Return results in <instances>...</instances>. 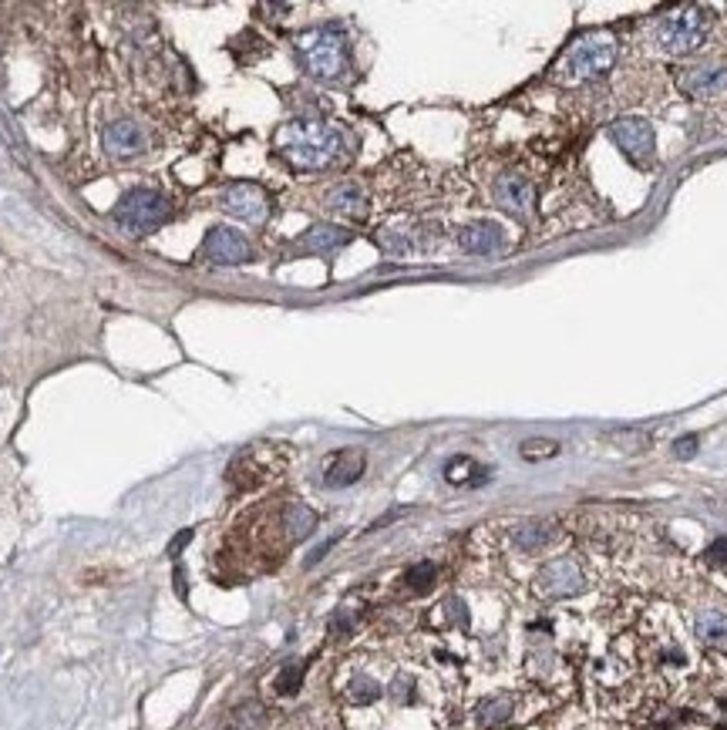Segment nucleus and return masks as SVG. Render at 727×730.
<instances>
[{
  "instance_id": "f03ea898",
  "label": "nucleus",
  "mask_w": 727,
  "mask_h": 730,
  "mask_svg": "<svg viewBox=\"0 0 727 730\" xmlns=\"http://www.w3.org/2000/svg\"><path fill=\"white\" fill-rule=\"evenodd\" d=\"M297 58L310 78L334 81L347 71V38L340 24L317 27L297 38Z\"/></svg>"
},
{
  "instance_id": "6ab92c4d",
  "label": "nucleus",
  "mask_w": 727,
  "mask_h": 730,
  "mask_svg": "<svg viewBox=\"0 0 727 730\" xmlns=\"http://www.w3.org/2000/svg\"><path fill=\"white\" fill-rule=\"evenodd\" d=\"M445 478L452 485H482L485 478H489V471H485L482 465H478V461H472V458H452L445 465Z\"/></svg>"
},
{
  "instance_id": "7ed1b4c3",
  "label": "nucleus",
  "mask_w": 727,
  "mask_h": 730,
  "mask_svg": "<svg viewBox=\"0 0 727 730\" xmlns=\"http://www.w3.org/2000/svg\"><path fill=\"white\" fill-rule=\"evenodd\" d=\"M616 61V38L610 34H586L573 41L556 64V78L563 85H583L590 78H600Z\"/></svg>"
},
{
  "instance_id": "5701e85b",
  "label": "nucleus",
  "mask_w": 727,
  "mask_h": 730,
  "mask_svg": "<svg viewBox=\"0 0 727 730\" xmlns=\"http://www.w3.org/2000/svg\"><path fill=\"white\" fill-rule=\"evenodd\" d=\"M478 714H482V724H489V727L505 724L509 714H512V700L509 697H495V700H489V704H482Z\"/></svg>"
},
{
  "instance_id": "dca6fc26",
  "label": "nucleus",
  "mask_w": 727,
  "mask_h": 730,
  "mask_svg": "<svg viewBox=\"0 0 727 730\" xmlns=\"http://www.w3.org/2000/svg\"><path fill=\"white\" fill-rule=\"evenodd\" d=\"M351 239V233L340 226H310L307 233H303V249L307 253H334Z\"/></svg>"
},
{
  "instance_id": "6e6552de",
  "label": "nucleus",
  "mask_w": 727,
  "mask_h": 730,
  "mask_svg": "<svg viewBox=\"0 0 727 730\" xmlns=\"http://www.w3.org/2000/svg\"><path fill=\"white\" fill-rule=\"evenodd\" d=\"M219 202H223L226 212H233L236 219H246V223H263L270 216V196L260 186H253V182H233V186H226Z\"/></svg>"
},
{
  "instance_id": "412c9836",
  "label": "nucleus",
  "mask_w": 727,
  "mask_h": 730,
  "mask_svg": "<svg viewBox=\"0 0 727 730\" xmlns=\"http://www.w3.org/2000/svg\"><path fill=\"white\" fill-rule=\"evenodd\" d=\"M435 576H438L435 562H418V566H411L404 572V586H408L411 593H425L431 582H435Z\"/></svg>"
},
{
  "instance_id": "a878e982",
  "label": "nucleus",
  "mask_w": 727,
  "mask_h": 730,
  "mask_svg": "<svg viewBox=\"0 0 727 730\" xmlns=\"http://www.w3.org/2000/svg\"><path fill=\"white\" fill-rule=\"evenodd\" d=\"M694 451H697V434H687V438H680L674 445L677 458H694Z\"/></svg>"
},
{
  "instance_id": "9b49d317",
  "label": "nucleus",
  "mask_w": 727,
  "mask_h": 730,
  "mask_svg": "<svg viewBox=\"0 0 727 730\" xmlns=\"http://www.w3.org/2000/svg\"><path fill=\"white\" fill-rule=\"evenodd\" d=\"M495 202L512 212V216H532V209H536V186L526 179V175H502L499 182H495Z\"/></svg>"
},
{
  "instance_id": "423d86ee",
  "label": "nucleus",
  "mask_w": 727,
  "mask_h": 730,
  "mask_svg": "<svg viewBox=\"0 0 727 730\" xmlns=\"http://www.w3.org/2000/svg\"><path fill=\"white\" fill-rule=\"evenodd\" d=\"M536 589H539V596H546V599H569L586 589V576L576 559L559 556L542 566V572L536 576Z\"/></svg>"
},
{
  "instance_id": "2eb2a0df",
  "label": "nucleus",
  "mask_w": 727,
  "mask_h": 730,
  "mask_svg": "<svg viewBox=\"0 0 727 730\" xmlns=\"http://www.w3.org/2000/svg\"><path fill=\"white\" fill-rule=\"evenodd\" d=\"M327 206L340 212V216H347V219H364L367 216V192L361 182H340V186H334L327 192Z\"/></svg>"
},
{
  "instance_id": "0eeeda50",
  "label": "nucleus",
  "mask_w": 727,
  "mask_h": 730,
  "mask_svg": "<svg viewBox=\"0 0 727 730\" xmlns=\"http://www.w3.org/2000/svg\"><path fill=\"white\" fill-rule=\"evenodd\" d=\"M610 138L633 165H650L653 159V128L643 118H620L610 125Z\"/></svg>"
},
{
  "instance_id": "4468645a",
  "label": "nucleus",
  "mask_w": 727,
  "mask_h": 730,
  "mask_svg": "<svg viewBox=\"0 0 727 730\" xmlns=\"http://www.w3.org/2000/svg\"><path fill=\"white\" fill-rule=\"evenodd\" d=\"M458 246L475 256H492L505 246V233H502V226H495V223H472L458 233Z\"/></svg>"
},
{
  "instance_id": "aec40b11",
  "label": "nucleus",
  "mask_w": 727,
  "mask_h": 730,
  "mask_svg": "<svg viewBox=\"0 0 727 730\" xmlns=\"http://www.w3.org/2000/svg\"><path fill=\"white\" fill-rule=\"evenodd\" d=\"M512 539H515L519 549L536 552V549H542V545L552 539V525L549 522H526V525H519V529L512 532Z\"/></svg>"
},
{
  "instance_id": "4be33fe9",
  "label": "nucleus",
  "mask_w": 727,
  "mask_h": 730,
  "mask_svg": "<svg viewBox=\"0 0 727 730\" xmlns=\"http://www.w3.org/2000/svg\"><path fill=\"white\" fill-rule=\"evenodd\" d=\"M377 243H381L384 253H391V256H408L414 243H411V236L408 233H398V229H384L381 236H377Z\"/></svg>"
},
{
  "instance_id": "9d476101",
  "label": "nucleus",
  "mask_w": 727,
  "mask_h": 730,
  "mask_svg": "<svg viewBox=\"0 0 727 730\" xmlns=\"http://www.w3.org/2000/svg\"><path fill=\"white\" fill-rule=\"evenodd\" d=\"M677 85L684 95L701 98V101H714L727 95V68H714V64H701V68H684L677 78Z\"/></svg>"
},
{
  "instance_id": "f3484780",
  "label": "nucleus",
  "mask_w": 727,
  "mask_h": 730,
  "mask_svg": "<svg viewBox=\"0 0 727 730\" xmlns=\"http://www.w3.org/2000/svg\"><path fill=\"white\" fill-rule=\"evenodd\" d=\"M697 640L704 646H727V613L724 609H704L697 613Z\"/></svg>"
},
{
  "instance_id": "bb28decb",
  "label": "nucleus",
  "mask_w": 727,
  "mask_h": 730,
  "mask_svg": "<svg viewBox=\"0 0 727 730\" xmlns=\"http://www.w3.org/2000/svg\"><path fill=\"white\" fill-rule=\"evenodd\" d=\"M707 559H711V562H727V539L714 542L711 549H707Z\"/></svg>"
},
{
  "instance_id": "a211bd4d",
  "label": "nucleus",
  "mask_w": 727,
  "mask_h": 730,
  "mask_svg": "<svg viewBox=\"0 0 727 730\" xmlns=\"http://www.w3.org/2000/svg\"><path fill=\"white\" fill-rule=\"evenodd\" d=\"M283 529H287L290 542H300V539H307V535L317 529V515L310 512L307 505L290 502L287 508H283Z\"/></svg>"
},
{
  "instance_id": "ddd939ff",
  "label": "nucleus",
  "mask_w": 727,
  "mask_h": 730,
  "mask_svg": "<svg viewBox=\"0 0 727 730\" xmlns=\"http://www.w3.org/2000/svg\"><path fill=\"white\" fill-rule=\"evenodd\" d=\"M105 149L112 159H135L145 152V135L135 122H115L105 128Z\"/></svg>"
},
{
  "instance_id": "1a4fd4ad",
  "label": "nucleus",
  "mask_w": 727,
  "mask_h": 730,
  "mask_svg": "<svg viewBox=\"0 0 727 730\" xmlns=\"http://www.w3.org/2000/svg\"><path fill=\"white\" fill-rule=\"evenodd\" d=\"M202 256H206L209 263L216 266H236V263H246L253 256L250 243H246L243 236L236 233V229L229 226H216L206 233V243H202Z\"/></svg>"
},
{
  "instance_id": "39448f33",
  "label": "nucleus",
  "mask_w": 727,
  "mask_h": 730,
  "mask_svg": "<svg viewBox=\"0 0 727 730\" xmlns=\"http://www.w3.org/2000/svg\"><path fill=\"white\" fill-rule=\"evenodd\" d=\"M169 219V202L152 189H132L115 206V223L128 236H149Z\"/></svg>"
},
{
  "instance_id": "f257e3e1",
  "label": "nucleus",
  "mask_w": 727,
  "mask_h": 730,
  "mask_svg": "<svg viewBox=\"0 0 727 730\" xmlns=\"http://www.w3.org/2000/svg\"><path fill=\"white\" fill-rule=\"evenodd\" d=\"M276 149L287 159L293 169H330L351 159V135L327 122H290L276 132Z\"/></svg>"
},
{
  "instance_id": "f8f14e48",
  "label": "nucleus",
  "mask_w": 727,
  "mask_h": 730,
  "mask_svg": "<svg viewBox=\"0 0 727 730\" xmlns=\"http://www.w3.org/2000/svg\"><path fill=\"white\" fill-rule=\"evenodd\" d=\"M364 468H367L364 451H357V448L334 451V455L327 458V465H324V485L327 488H347V485H354L357 478L364 475Z\"/></svg>"
},
{
  "instance_id": "b1692460",
  "label": "nucleus",
  "mask_w": 727,
  "mask_h": 730,
  "mask_svg": "<svg viewBox=\"0 0 727 730\" xmlns=\"http://www.w3.org/2000/svg\"><path fill=\"white\" fill-rule=\"evenodd\" d=\"M559 451H563V445H559V441H546V438H532V441H526V445H522V458L526 461H539V458H556Z\"/></svg>"
},
{
  "instance_id": "20e7f679",
  "label": "nucleus",
  "mask_w": 727,
  "mask_h": 730,
  "mask_svg": "<svg viewBox=\"0 0 727 730\" xmlns=\"http://www.w3.org/2000/svg\"><path fill=\"white\" fill-rule=\"evenodd\" d=\"M711 11L697 4L677 7L667 17H660L657 24V44L664 54H674V58H684V54H694L704 48L707 34H711Z\"/></svg>"
},
{
  "instance_id": "393cba45",
  "label": "nucleus",
  "mask_w": 727,
  "mask_h": 730,
  "mask_svg": "<svg viewBox=\"0 0 727 730\" xmlns=\"http://www.w3.org/2000/svg\"><path fill=\"white\" fill-rule=\"evenodd\" d=\"M300 680H303V667L300 663H293V667H283V673L276 677V690L280 693H293L300 687Z\"/></svg>"
}]
</instances>
